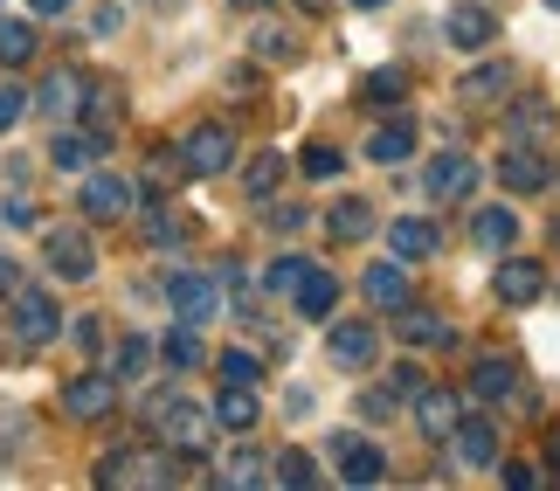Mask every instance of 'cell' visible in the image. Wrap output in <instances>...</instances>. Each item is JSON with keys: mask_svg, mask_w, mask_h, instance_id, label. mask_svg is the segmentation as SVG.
Segmentation results:
<instances>
[{"mask_svg": "<svg viewBox=\"0 0 560 491\" xmlns=\"http://www.w3.org/2000/svg\"><path fill=\"white\" fill-rule=\"evenodd\" d=\"M28 430H35V416H28V409H0V464H8L21 443H28Z\"/></svg>", "mask_w": 560, "mask_h": 491, "instance_id": "60d3db41", "label": "cell"}, {"mask_svg": "<svg viewBox=\"0 0 560 491\" xmlns=\"http://www.w3.org/2000/svg\"><path fill=\"white\" fill-rule=\"evenodd\" d=\"M214 374H222V381H249V388H256V381H264V360L243 353V347H229L222 360H214Z\"/></svg>", "mask_w": 560, "mask_h": 491, "instance_id": "7bdbcfd3", "label": "cell"}, {"mask_svg": "<svg viewBox=\"0 0 560 491\" xmlns=\"http://www.w3.org/2000/svg\"><path fill=\"white\" fill-rule=\"evenodd\" d=\"M450 451H457L470 471H491V464H499V422H491V416H464L457 430H450Z\"/></svg>", "mask_w": 560, "mask_h": 491, "instance_id": "5bb4252c", "label": "cell"}, {"mask_svg": "<svg viewBox=\"0 0 560 491\" xmlns=\"http://www.w3.org/2000/svg\"><path fill=\"white\" fill-rule=\"evenodd\" d=\"M166 305H174L180 326H208L214 305H222V291H214V277H201V270H174L166 277Z\"/></svg>", "mask_w": 560, "mask_h": 491, "instance_id": "8992f818", "label": "cell"}, {"mask_svg": "<svg viewBox=\"0 0 560 491\" xmlns=\"http://www.w3.org/2000/svg\"><path fill=\"white\" fill-rule=\"evenodd\" d=\"M214 478H222V484H270V464L243 443V451H229V464H222Z\"/></svg>", "mask_w": 560, "mask_h": 491, "instance_id": "e575fe53", "label": "cell"}, {"mask_svg": "<svg viewBox=\"0 0 560 491\" xmlns=\"http://www.w3.org/2000/svg\"><path fill=\"white\" fill-rule=\"evenodd\" d=\"M312 264H305V256H277V264L264 270V291H277V297H291L298 291V277H305Z\"/></svg>", "mask_w": 560, "mask_h": 491, "instance_id": "b9f144b4", "label": "cell"}, {"mask_svg": "<svg viewBox=\"0 0 560 491\" xmlns=\"http://www.w3.org/2000/svg\"><path fill=\"white\" fill-rule=\"evenodd\" d=\"M491 291H499V305L526 312V305H540V297H547V270L533 264V256H505L499 277H491Z\"/></svg>", "mask_w": 560, "mask_h": 491, "instance_id": "52a82bcc", "label": "cell"}, {"mask_svg": "<svg viewBox=\"0 0 560 491\" xmlns=\"http://www.w3.org/2000/svg\"><path fill=\"white\" fill-rule=\"evenodd\" d=\"M326 229H332V243H360V236H368V229H374V208L360 201V195H347V201H332Z\"/></svg>", "mask_w": 560, "mask_h": 491, "instance_id": "f546056e", "label": "cell"}, {"mask_svg": "<svg viewBox=\"0 0 560 491\" xmlns=\"http://www.w3.org/2000/svg\"><path fill=\"white\" fill-rule=\"evenodd\" d=\"M553 297H560V284H553Z\"/></svg>", "mask_w": 560, "mask_h": 491, "instance_id": "91938a15", "label": "cell"}, {"mask_svg": "<svg viewBox=\"0 0 560 491\" xmlns=\"http://www.w3.org/2000/svg\"><path fill=\"white\" fill-rule=\"evenodd\" d=\"M547 132H553V112H547V104H540V97H512L505 139H512V145H540Z\"/></svg>", "mask_w": 560, "mask_h": 491, "instance_id": "4316f807", "label": "cell"}, {"mask_svg": "<svg viewBox=\"0 0 560 491\" xmlns=\"http://www.w3.org/2000/svg\"><path fill=\"white\" fill-rule=\"evenodd\" d=\"M422 187H429V201H470V195H478V160H470V153H436V160H429L422 166Z\"/></svg>", "mask_w": 560, "mask_h": 491, "instance_id": "5b68a950", "label": "cell"}, {"mask_svg": "<svg viewBox=\"0 0 560 491\" xmlns=\"http://www.w3.org/2000/svg\"><path fill=\"white\" fill-rule=\"evenodd\" d=\"M499 180H505V195H547V187H553V166L540 160V145H512V139H505Z\"/></svg>", "mask_w": 560, "mask_h": 491, "instance_id": "ba28073f", "label": "cell"}, {"mask_svg": "<svg viewBox=\"0 0 560 491\" xmlns=\"http://www.w3.org/2000/svg\"><path fill=\"white\" fill-rule=\"evenodd\" d=\"M298 174H305V180H339V174H347V153H339V145H305V153H298Z\"/></svg>", "mask_w": 560, "mask_h": 491, "instance_id": "836d02e7", "label": "cell"}, {"mask_svg": "<svg viewBox=\"0 0 560 491\" xmlns=\"http://www.w3.org/2000/svg\"><path fill=\"white\" fill-rule=\"evenodd\" d=\"M360 291H368L374 312H401V305H408V270H401V256L368 264V270H360Z\"/></svg>", "mask_w": 560, "mask_h": 491, "instance_id": "ffe728a7", "label": "cell"}, {"mask_svg": "<svg viewBox=\"0 0 560 491\" xmlns=\"http://www.w3.org/2000/svg\"><path fill=\"white\" fill-rule=\"evenodd\" d=\"M14 284H21V270H14V264H8V256H0V297H8V291H14Z\"/></svg>", "mask_w": 560, "mask_h": 491, "instance_id": "816d5d0a", "label": "cell"}, {"mask_svg": "<svg viewBox=\"0 0 560 491\" xmlns=\"http://www.w3.org/2000/svg\"><path fill=\"white\" fill-rule=\"evenodd\" d=\"M395 339L401 347H457V332H450L436 312H416V305L395 312Z\"/></svg>", "mask_w": 560, "mask_h": 491, "instance_id": "d4e9b609", "label": "cell"}, {"mask_svg": "<svg viewBox=\"0 0 560 491\" xmlns=\"http://www.w3.org/2000/svg\"><path fill=\"white\" fill-rule=\"evenodd\" d=\"M270 484H291V491H298V484H318V464H312L305 451H284V457L270 464Z\"/></svg>", "mask_w": 560, "mask_h": 491, "instance_id": "f35d334b", "label": "cell"}, {"mask_svg": "<svg viewBox=\"0 0 560 491\" xmlns=\"http://www.w3.org/2000/svg\"><path fill=\"white\" fill-rule=\"evenodd\" d=\"M0 215H8V229H35V201H28V195H8V208H0Z\"/></svg>", "mask_w": 560, "mask_h": 491, "instance_id": "681fc988", "label": "cell"}, {"mask_svg": "<svg viewBox=\"0 0 560 491\" xmlns=\"http://www.w3.org/2000/svg\"><path fill=\"white\" fill-rule=\"evenodd\" d=\"M443 35H450V49H485V42L499 35V14L478 8V0H457V8L443 14Z\"/></svg>", "mask_w": 560, "mask_h": 491, "instance_id": "ac0fdd59", "label": "cell"}, {"mask_svg": "<svg viewBox=\"0 0 560 491\" xmlns=\"http://www.w3.org/2000/svg\"><path fill=\"white\" fill-rule=\"evenodd\" d=\"M408 153H416V118H387L368 132V160L374 166H401Z\"/></svg>", "mask_w": 560, "mask_h": 491, "instance_id": "603a6c76", "label": "cell"}, {"mask_svg": "<svg viewBox=\"0 0 560 491\" xmlns=\"http://www.w3.org/2000/svg\"><path fill=\"white\" fill-rule=\"evenodd\" d=\"M139 422L145 430H160L166 451H208L214 443V422L187 401V388H174V381H160V388L139 395Z\"/></svg>", "mask_w": 560, "mask_h": 491, "instance_id": "6da1fadb", "label": "cell"}, {"mask_svg": "<svg viewBox=\"0 0 560 491\" xmlns=\"http://www.w3.org/2000/svg\"><path fill=\"white\" fill-rule=\"evenodd\" d=\"M62 409H70L77 422H104L118 409V381L112 374H70L62 381Z\"/></svg>", "mask_w": 560, "mask_h": 491, "instance_id": "9c48e42d", "label": "cell"}, {"mask_svg": "<svg viewBox=\"0 0 560 491\" xmlns=\"http://www.w3.org/2000/svg\"><path fill=\"white\" fill-rule=\"evenodd\" d=\"M145 367H153V339H139V332H125L118 347H112V374L118 381H139Z\"/></svg>", "mask_w": 560, "mask_h": 491, "instance_id": "d6a6232c", "label": "cell"}, {"mask_svg": "<svg viewBox=\"0 0 560 491\" xmlns=\"http://www.w3.org/2000/svg\"><path fill=\"white\" fill-rule=\"evenodd\" d=\"M305 222H312L305 208H291V201H284V208H270V222H264V229H270V236H298Z\"/></svg>", "mask_w": 560, "mask_h": 491, "instance_id": "f6af8a7d", "label": "cell"}, {"mask_svg": "<svg viewBox=\"0 0 560 491\" xmlns=\"http://www.w3.org/2000/svg\"><path fill=\"white\" fill-rule=\"evenodd\" d=\"M187 229H194L187 215H166L160 201H145V222H139V236L153 243V249H180V243H187Z\"/></svg>", "mask_w": 560, "mask_h": 491, "instance_id": "4dcf8cb0", "label": "cell"}, {"mask_svg": "<svg viewBox=\"0 0 560 491\" xmlns=\"http://www.w3.org/2000/svg\"><path fill=\"white\" fill-rule=\"evenodd\" d=\"M83 97H91V77H83V70H49V77H42L35 83V112L42 118H77L83 112Z\"/></svg>", "mask_w": 560, "mask_h": 491, "instance_id": "30bf717a", "label": "cell"}, {"mask_svg": "<svg viewBox=\"0 0 560 491\" xmlns=\"http://www.w3.org/2000/svg\"><path fill=\"white\" fill-rule=\"evenodd\" d=\"M298 8H305V14H326V8H332V0H298Z\"/></svg>", "mask_w": 560, "mask_h": 491, "instance_id": "11a10c76", "label": "cell"}, {"mask_svg": "<svg viewBox=\"0 0 560 491\" xmlns=\"http://www.w3.org/2000/svg\"><path fill=\"white\" fill-rule=\"evenodd\" d=\"M42 256H49V270H56V277H70V284L97 277V243L83 236V229H56V236L42 243Z\"/></svg>", "mask_w": 560, "mask_h": 491, "instance_id": "8fae6325", "label": "cell"}, {"mask_svg": "<svg viewBox=\"0 0 560 491\" xmlns=\"http://www.w3.org/2000/svg\"><path fill=\"white\" fill-rule=\"evenodd\" d=\"M28 56H35V28H28V21H0V62L21 70Z\"/></svg>", "mask_w": 560, "mask_h": 491, "instance_id": "d590c367", "label": "cell"}, {"mask_svg": "<svg viewBox=\"0 0 560 491\" xmlns=\"http://www.w3.org/2000/svg\"><path fill=\"white\" fill-rule=\"evenodd\" d=\"M118 104H125V91H118V83H112V77H104V83H91V97H83V118H91V125H97V132H104V125H112V118H118Z\"/></svg>", "mask_w": 560, "mask_h": 491, "instance_id": "74e56055", "label": "cell"}, {"mask_svg": "<svg viewBox=\"0 0 560 491\" xmlns=\"http://www.w3.org/2000/svg\"><path fill=\"white\" fill-rule=\"evenodd\" d=\"M326 353H332V367H374V353H381L374 318H339L332 339H326Z\"/></svg>", "mask_w": 560, "mask_h": 491, "instance_id": "7c38bea8", "label": "cell"}, {"mask_svg": "<svg viewBox=\"0 0 560 491\" xmlns=\"http://www.w3.org/2000/svg\"><path fill=\"white\" fill-rule=\"evenodd\" d=\"M512 83H520V70H512L505 56H491V62H478V70H464L457 97H464V104H505V97H512Z\"/></svg>", "mask_w": 560, "mask_h": 491, "instance_id": "e0dca14e", "label": "cell"}, {"mask_svg": "<svg viewBox=\"0 0 560 491\" xmlns=\"http://www.w3.org/2000/svg\"><path fill=\"white\" fill-rule=\"evenodd\" d=\"M547 8H553V14H560V0H547Z\"/></svg>", "mask_w": 560, "mask_h": 491, "instance_id": "680465c9", "label": "cell"}, {"mask_svg": "<svg viewBox=\"0 0 560 491\" xmlns=\"http://www.w3.org/2000/svg\"><path fill=\"white\" fill-rule=\"evenodd\" d=\"M387 388H395V395H422L429 381H422V367H416V360H401V367H395V381H387Z\"/></svg>", "mask_w": 560, "mask_h": 491, "instance_id": "c3c4849f", "label": "cell"}, {"mask_svg": "<svg viewBox=\"0 0 560 491\" xmlns=\"http://www.w3.org/2000/svg\"><path fill=\"white\" fill-rule=\"evenodd\" d=\"M470 243H478V249H491V256H505L512 243H520V215H512L505 201L478 208V215H470Z\"/></svg>", "mask_w": 560, "mask_h": 491, "instance_id": "7402d4cb", "label": "cell"}, {"mask_svg": "<svg viewBox=\"0 0 560 491\" xmlns=\"http://www.w3.org/2000/svg\"><path fill=\"white\" fill-rule=\"evenodd\" d=\"M97 160H104V132H97V125H77V132L62 125V132L49 139V166H62V174H77V166H97Z\"/></svg>", "mask_w": 560, "mask_h": 491, "instance_id": "d6986e66", "label": "cell"}, {"mask_svg": "<svg viewBox=\"0 0 560 491\" xmlns=\"http://www.w3.org/2000/svg\"><path fill=\"white\" fill-rule=\"evenodd\" d=\"M332 464H339V478H347V484H381L387 478V457L374 451L368 436H353V430L332 436Z\"/></svg>", "mask_w": 560, "mask_h": 491, "instance_id": "4fadbf2b", "label": "cell"}, {"mask_svg": "<svg viewBox=\"0 0 560 491\" xmlns=\"http://www.w3.org/2000/svg\"><path fill=\"white\" fill-rule=\"evenodd\" d=\"M256 416H264L256 388H249V381H229L222 401H214V422H222V430H235V436H249V430H256Z\"/></svg>", "mask_w": 560, "mask_h": 491, "instance_id": "484cf974", "label": "cell"}, {"mask_svg": "<svg viewBox=\"0 0 560 491\" xmlns=\"http://www.w3.org/2000/svg\"><path fill=\"white\" fill-rule=\"evenodd\" d=\"M464 422V401H457V388H422L416 395V430L429 436V443H450V430Z\"/></svg>", "mask_w": 560, "mask_h": 491, "instance_id": "2e32d148", "label": "cell"}, {"mask_svg": "<svg viewBox=\"0 0 560 491\" xmlns=\"http://www.w3.org/2000/svg\"><path fill=\"white\" fill-rule=\"evenodd\" d=\"M62 332V312H56V297L49 291H8V339L21 353H35V347H49V339Z\"/></svg>", "mask_w": 560, "mask_h": 491, "instance_id": "7a4b0ae2", "label": "cell"}, {"mask_svg": "<svg viewBox=\"0 0 560 491\" xmlns=\"http://www.w3.org/2000/svg\"><path fill=\"white\" fill-rule=\"evenodd\" d=\"M249 56H256V62H298V35L284 28V21H256Z\"/></svg>", "mask_w": 560, "mask_h": 491, "instance_id": "f1b7e54d", "label": "cell"}, {"mask_svg": "<svg viewBox=\"0 0 560 491\" xmlns=\"http://www.w3.org/2000/svg\"><path fill=\"white\" fill-rule=\"evenodd\" d=\"M70 332H77V347H83V353H104V318H97V312H83Z\"/></svg>", "mask_w": 560, "mask_h": 491, "instance_id": "bcb514c9", "label": "cell"}, {"mask_svg": "<svg viewBox=\"0 0 560 491\" xmlns=\"http://www.w3.org/2000/svg\"><path fill=\"white\" fill-rule=\"evenodd\" d=\"M229 8H235V14H264L270 0H229Z\"/></svg>", "mask_w": 560, "mask_h": 491, "instance_id": "f5cc1de1", "label": "cell"}, {"mask_svg": "<svg viewBox=\"0 0 560 491\" xmlns=\"http://www.w3.org/2000/svg\"><path fill=\"white\" fill-rule=\"evenodd\" d=\"M28 8H35V14H62V8H70V0H28Z\"/></svg>", "mask_w": 560, "mask_h": 491, "instance_id": "db71d44e", "label": "cell"}, {"mask_svg": "<svg viewBox=\"0 0 560 491\" xmlns=\"http://www.w3.org/2000/svg\"><path fill=\"white\" fill-rule=\"evenodd\" d=\"M520 360H512V353H478V360H470V395H478V401H512V388H520Z\"/></svg>", "mask_w": 560, "mask_h": 491, "instance_id": "9a60e30c", "label": "cell"}, {"mask_svg": "<svg viewBox=\"0 0 560 491\" xmlns=\"http://www.w3.org/2000/svg\"><path fill=\"white\" fill-rule=\"evenodd\" d=\"M97 484H145V457L139 451H112L97 464Z\"/></svg>", "mask_w": 560, "mask_h": 491, "instance_id": "8d00e7d4", "label": "cell"}, {"mask_svg": "<svg viewBox=\"0 0 560 491\" xmlns=\"http://www.w3.org/2000/svg\"><path fill=\"white\" fill-rule=\"evenodd\" d=\"M180 160H187V174H201V180L229 174L235 166V132L229 125H194V132L180 139Z\"/></svg>", "mask_w": 560, "mask_h": 491, "instance_id": "277c9868", "label": "cell"}, {"mask_svg": "<svg viewBox=\"0 0 560 491\" xmlns=\"http://www.w3.org/2000/svg\"><path fill=\"white\" fill-rule=\"evenodd\" d=\"M277 187H284V153H256L249 174H243V195H249V201H270Z\"/></svg>", "mask_w": 560, "mask_h": 491, "instance_id": "1f68e13d", "label": "cell"}, {"mask_svg": "<svg viewBox=\"0 0 560 491\" xmlns=\"http://www.w3.org/2000/svg\"><path fill=\"white\" fill-rule=\"evenodd\" d=\"M21 112H35V91H21V83H0V132H14Z\"/></svg>", "mask_w": 560, "mask_h": 491, "instance_id": "ee69618b", "label": "cell"}, {"mask_svg": "<svg viewBox=\"0 0 560 491\" xmlns=\"http://www.w3.org/2000/svg\"><path fill=\"white\" fill-rule=\"evenodd\" d=\"M77 201H83V222H125V215L139 208V180H125V174H97V166H91Z\"/></svg>", "mask_w": 560, "mask_h": 491, "instance_id": "3957f363", "label": "cell"}, {"mask_svg": "<svg viewBox=\"0 0 560 491\" xmlns=\"http://www.w3.org/2000/svg\"><path fill=\"white\" fill-rule=\"evenodd\" d=\"M291 305H298V312H305V318H332V312H339V277L312 264L305 277H298V291H291Z\"/></svg>", "mask_w": 560, "mask_h": 491, "instance_id": "cb8c5ba5", "label": "cell"}, {"mask_svg": "<svg viewBox=\"0 0 560 491\" xmlns=\"http://www.w3.org/2000/svg\"><path fill=\"white\" fill-rule=\"evenodd\" d=\"M553 249H560V222H553Z\"/></svg>", "mask_w": 560, "mask_h": 491, "instance_id": "6f0895ef", "label": "cell"}, {"mask_svg": "<svg viewBox=\"0 0 560 491\" xmlns=\"http://www.w3.org/2000/svg\"><path fill=\"white\" fill-rule=\"evenodd\" d=\"M499 478L512 491H533V484H547V471H533V464H499Z\"/></svg>", "mask_w": 560, "mask_h": 491, "instance_id": "7dc6e473", "label": "cell"}, {"mask_svg": "<svg viewBox=\"0 0 560 491\" xmlns=\"http://www.w3.org/2000/svg\"><path fill=\"white\" fill-rule=\"evenodd\" d=\"M360 416H368V422H387V416H395V395H360Z\"/></svg>", "mask_w": 560, "mask_h": 491, "instance_id": "f907efd6", "label": "cell"}, {"mask_svg": "<svg viewBox=\"0 0 560 491\" xmlns=\"http://www.w3.org/2000/svg\"><path fill=\"white\" fill-rule=\"evenodd\" d=\"M360 97L368 104H401L408 97V70H374L368 83H360Z\"/></svg>", "mask_w": 560, "mask_h": 491, "instance_id": "ab89813d", "label": "cell"}, {"mask_svg": "<svg viewBox=\"0 0 560 491\" xmlns=\"http://www.w3.org/2000/svg\"><path fill=\"white\" fill-rule=\"evenodd\" d=\"M160 360H166L174 374H194V367L208 360V347H201V326H174V332L160 339Z\"/></svg>", "mask_w": 560, "mask_h": 491, "instance_id": "83f0119b", "label": "cell"}, {"mask_svg": "<svg viewBox=\"0 0 560 491\" xmlns=\"http://www.w3.org/2000/svg\"><path fill=\"white\" fill-rule=\"evenodd\" d=\"M387 249H395L401 264H422V256L443 249V229L422 222V215H401V222H387Z\"/></svg>", "mask_w": 560, "mask_h": 491, "instance_id": "44dd1931", "label": "cell"}, {"mask_svg": "<svg viewBox=\"0 0 560 491\" xmlns=\"http://www.w3.org/2000/svg\"><path fill=\"white\" fill-rule=\"evenodd\" d=\"M353 8H360V14H374V8H387V0H353Z\"/></svg>", "mask_w": 560, "mask_h": 491, "instance_id": "9f6ffc18", "label": "cell"}]
</instances>
